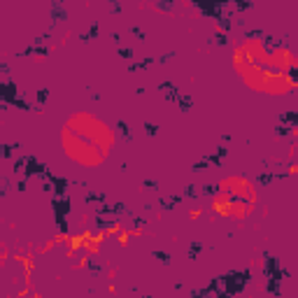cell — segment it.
Masks as SVG:
<instances>
[{"label": "cell", "instance_id": "6da1fadb", "mask_svg": "<svg viewBox=\"0 0 298 298\" xmlns=\"http://www.w3.org/2000/svg\"><path fill=\"white\" fill-rule=\"evenodd\" d=\"M145 128H147V133H149V135H156V126H154V124H147Z\"/></svg>", "mask_w": 298, "mask_h": 298}, {"label": "cell", "instance_id": "7a4b0ae2", "mask_svg": "<svg viewBox=\"0 0 298 298\" xmlns=\"http://www.w3.org/2000/svg\"><path fill=\"white\" fill-rule=\"evenodd\" d=\"M156 256H159V258H163V261H170V256H168V254H163V252H156Z\"/></svg>", "mask_w": 298, "mask_h": 298}]
</instances>
